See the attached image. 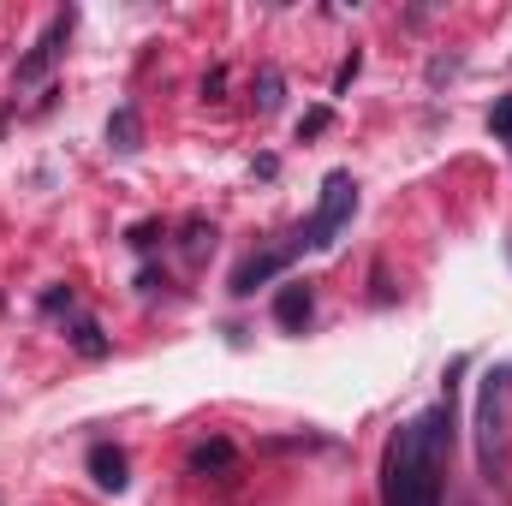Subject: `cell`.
<instances>
[{
    "instance_id": "cell-1",
    "label": "cell",
    "mask_w": 512,
    "mask_h": 506,
    "mask_svg": "<svg viewBox=\"0 0 512 506\" xmlns=\"http://www.w3.org/2000/svg\"><path fill=\"white\" fill-rule=\"evenodd\" d=\"M453 447V411L435 405L393 429L382 453V506H441V465Z\"/></svg>"
},
{
    "instance_id": "cell-2",
    "label": "cell",
    "mask_w": 512,
    "mask_h": 506,
    "mask_svg": "<svg viewBox=\"0 0 512 506\" xmlns=\"http://www.w3.org/2000/svg\"><path fill=\"white\" fill-rule=\"evenodd\" d=\"M352 215H358V185H352V173H328V185H322V203H316V215L304 221L298 245H304V251H328Z\"/></svg>"
},
{
    "instance_id": "cell-3",
    "label": "cell",
    "mask_w": 512,
    "mask_h": 506,
    "mask_svg": "<svg viewBox=\"0 0 512 506\" xmlns=\"http://www.w3.org/2000/svg\"><path fill=\"white\" fill-rule=\"evenodd\" d=\"M66 36H72V12H54V18H48V30L36 36V48L18 60V84L48 78V72H54V60H60V48H66Z\"/></svg>"
},
{
    "instance_id": "cell-4",
    "label": "cell",
    "mask_w": 512,
    "mask_h": 506,
    "mask_svg": "<svg viewBox=\"0 0 512 506\" xmlns=\"http://www.w3.org/2000/svg\"><path fill=\"white\" fill-rule=\"evenodd\" d=\"M90 477H96L108 495H120V489H126V453L108 447V441H96V447H90Z\"/></svg>"
},
{
    "instance_id": "cell-5",
    "label": "cell",
    "mask_w": 512,
    "mask_h": 506,
    "mask_svg": "<svg viewBox=\"0 0 512 506\" xmlns=\"http://www.w3.org/2000/svg\"><path fill=\"white\" fill-rule=\"evenodd\" d=\"M286 262H292V251H268V256H251V262H245V268L233 274V292H239V298H245V292H256V286H262L268 274H280Z\"/></svg>"
},
{
    "instance_id": "cell-6",
    "label": "cell",
    "mask_w": 512,
    "mask_h": 506,
    "mask_svg": "<svg viewBox=\"0 0 512 506\" xmlns=\"http://www.w3.org/2000/svg\"><path fill=\"white\" fill-rule=\"evenodd\" d=\"M274 322H280V328H304V322H310V286H280Z\"/></svg>"
},
{
    "instance_id": "cell-7",
    "label": "cell",
    "mask_w": 512,
    "mask_h": 506,
    "mask_svg": "<svg viewBox=\"0 0 512 506\" xmlns=\"http://www.w3.org/2000/svg\"><path fill=\"white\" fill-rule=\"evenodd\" d=\"M108 137H114V149H137V137H143V131H137V114L120 108V114L108 120Z\"/></svg>"
},
{
    "instance_id": "cell-8",
    "label": "cell",
    "mask_w": 512,
    "mask_h": 506,
    "mask_svg": "<svg viewBox=\"0 0 512 506\" xmlns=\"http://www.w3.org/2000/svg\"><path fill=\"white\" fill-rule=\"evenodd\" d=\"M191 465H197V471H221V465H233V447H227V441L197 447V453H191Z\"/></svg>"
},
{
    "instance_id": "cell-9",
    "label": "cell",
    "mask_w": 512,
    "mask_h": 506,
    "mask_svg": "<svg viewBox=\"0 0 512 506\" xmlns=\"http://www.w3.org/2000/svg\"><path fill=\"white\" fill-rule=\"evenodd\" d=\"M489 131H495L501 143H512V96H501V102H495V114H489Z\"/></svg>"
},
{
    "instance_id": "cell-10",
    "label": "cell",
    "mask_w": 512,
    "mask_h": 506,
    "mask_svg": "<svg viewBox=\"0 0 512 506\" xmlns=\"http://www.w3.org/2000/svg\"><path fill=\"white\" fill-rule=\"evenodd\" d=\"M262 108H280V72H262Z\"/></svg>"
}]
</instances>
